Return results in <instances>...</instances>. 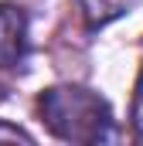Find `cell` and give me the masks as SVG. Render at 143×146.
Wrapping results in <instances>:
<instances>
[{
  "mask_svg": "<svg viewBox=\"0 0 143 146\" xmlns=\"http://www.w3.org/2000/svg\"><path fill=\"white\" fill-rule=\"evenodd\" d=\"M31 48L27 37V14L17 3H0V68L24 65Z\"/></svg>",
  "mask_w": 143,
  "mask_h": 146,
  "instance_id": "cell-2",
  "label": "cell"
},
{
  "mask_svg": "<svg viewBox=\"0 0 143 146\" xmlns=\"http://www.w3.org/2000/svg\"><path fill=\"white\" fill-rule=\"evenodd\" d=\"M41 122L55 139L99 146L116 139V119L109 102L85 85H51L37 99Z\"/></svg>",
  "mask_w": 143,
  "mask_h": 146,
  "instance_id": "cell-1",
  "label": "cell"
},
{
  "mask_svg": "<svg viewBox=\"0 0 143 146\" xmlns=\"http://www.w3.org/2000/svg\"><path fill=\"white\" fill-rule=\"evenodd\" d=\"M78 3H82V17H85V24L96 31V27L112 24L116 17L130 14L140 0H78Z\"/></svg>",
  "mask_w": 143,
  "mask_h": 146,
  "instance_id": "cell-3",
  "label": "cell"
},
{
  "mask_svg": "<svg viewBox=\"0 0 143 146\" xmlns=\"http://www.w3.org/2000/svg\"><path fill=\"white\" fill-rule=\"evenodd\" d=\"M0 139H3V143H34V136H31V133H24V129H21V126H10V122H3V119H0Z\"/></svg>",
  "mask_w": 143,
  "mask_h": 146,
  "instance_id": "cell-5",
  "label": "cell"
},
{
  "mask_svg": "<svg viewBox=\"0 0 143 146\" xmlns=\"http://www.w3.org/2000/svg\"><path fill=\"white\" fill-rule=\"evenodd\" d=\"M133 129H136V139L143 143V72L136 82V95H133Z\"/></svg>",
  "mask_w": 143,
  "mask_h": 146,
  "instance_id": "cell-4",
  "label": "cell"
}]
</instances>
